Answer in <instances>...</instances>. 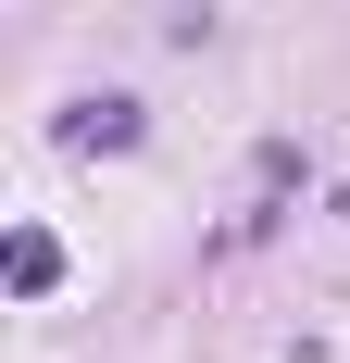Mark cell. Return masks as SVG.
<instances>
[{
	"mask_svg": "<svg viewBox=\"0 0 350 363\" xmlns=\"http://www.w3.org/2000/svg\"><path fill=\"white\" fill-rule=\"evenodd\" d=\"M75 150H138V101H75Z\"/></svg>",
	"mask_w": 350,
	"mask_h": 363,
	"instance_id": "1",
	"label": "cell"
}]
</instances>
